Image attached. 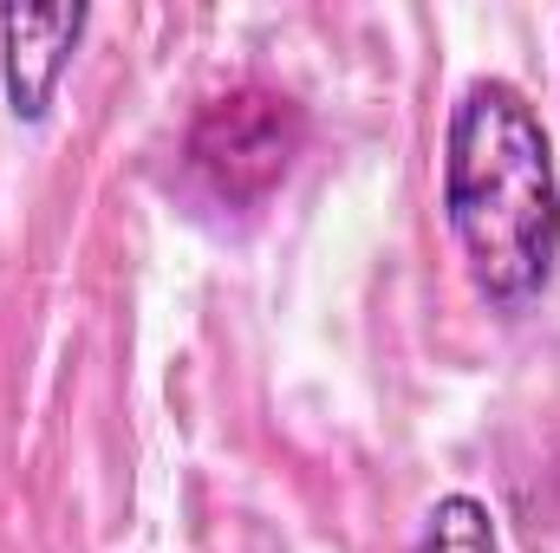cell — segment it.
<instances>
[{"mask_svg":"<svg viewBox=\"0 0 560 553\" xmlns=\"http://www.w3.org/2000/svg\"><path fill=\"white\" fill-rule=\"evenodd\" d=\"M443 209L489 306L522 313L555 280L560 176L548 131L515 85L476 79L456 98L443 138Z\"/></svg>","mask_w":560,"mask_h":553,"instance_id":"cell-1","label":"cell"},{"mask_svg":"<svg viewBox=\"0 0 560 553\" xmlns=\"http://www.w3.org/2000/svg\"><path fill=\"white\" fill-rule=\"evenodd\" d=\"M300 105L280 98V92H261V85H242L229 98H215L196 131H189V163L215 183V196L229 202H261L280 176L293 169L300 156Z\"/></svg>","mask_w":560,"mask_h":553,"instance_id":"cell-2","label":"cell"},{"mask_svg":"<svg viewBox=\"0 0 560 553\" xmlns=\"http://www.w3.org/2000/svg\"><path fill=\"white\" fill-rule=\"evenodd\" d=\"M85 7H0V66H7V105L20 125H39L52 111V92L72 66V46L85 33Z\"/></svg>","mask_w":560,"mask_h":553,"instance_id":"cell-3","label":"cell"},{"mask_svg":"<svg viewBox=\"0 0 560 553\" xmlns=\"http://www.w3.org/2000/svg\"><path fill=\"white\" fill-rule=\"evenodd\" d=\"M411 553H495V521L476 495H443L423 515Z\"/></svg>","mask_w":560,"mask_h":553,"instance_id":"cell-4","label":"cell"}]
</instances>
